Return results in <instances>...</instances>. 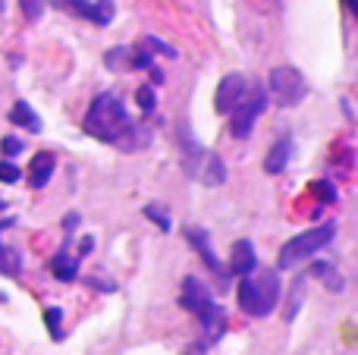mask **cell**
Returning <instances> with one entry per match:
<instances>
[{
    "mask_svg": "<svg viewBox=\"0 0 358 355\" xmlns=\"http://www.w3.org/2000/svg\"><path fill=\"white\" fill-rule=\"evenodd\" d=\"M79 214L76 211H69L66 217H63V230H66V242H63V249H69V239H73V233H76V226H79Z\"/></svg>",
    "mask_w": 358,
    "mask_h": 355,
    "instance_id": "obj_29",
    "label": "cell"
},
{
    "mask_svg": "<svg viewBox=\"0 0 358 355\" xmlns=\"http://www.w3.org/2000/svg\"><path fill=\"white\" fill-rule=\"evenodd\" d=\"M85 287H92V289H101V293H117V283L113 280H98V277H85Z\"/></svg>",
    "mask_w": 358,
    "mask_h": 355,
    "instance_id": "obj_30",
    "label": "cell"
},
{
    "mask_svg": "<svg viewBox=\"0 0 358 355\" xmlns=\"http://www.w3.org/2000/svg\"><path fill=\"white\" fill-rule=\"evenodd\" d=\"M182 236L189 239V245L198 252V258H201V261L208 264V270H210V274H214L217 280H227V270H223L220 258H217L214 245H210V233L204 230V226H185V230H182Z\"/></svg>",
    "mask_w": 358,
    "mask_h": 355,
    "instance_id": "obj_8",
    "label": "cell"
},
{
    "mask_svg": "<svg viewBox=\"0 0 358 355\" xmlns=\"http://www.w3.org/2000/svg\"><path fill=\"white\" fill-rule=\"evenodd\" d=\"M136 104H138V110H142L145 117H151V113L157 110V94H155V88H151V85H138Z\"/></svg>",
    "mask_w": 358,
    "mask_h": 355,
    "instance_id": "obj_23",
    "label": "cell"
},
{
    "mask_svg": "<svg viewBox=\"0 0 358 355\" xmlns=\"http://www.w3.org/2000/svg\"><path fill=\"white\" fill-rule=\"evenodd\" d=\"M50 274L60 283H76L79 280V258L69 255V249H60L54 258H50Z\"/></svg>",
    "mask_w": 358,
    "mask_h": 355,
    "instance_id": "obj_15",
    "label": "cell"
},
{
    "mask_svg": "<svg viewBox=\"0 0 358 355\" xmlns=\"http://www.w3.org/2000/svg\"><path fill=\"white\" fill-rule=\"evenodd\" d=\"M292 151H296V142H292V136L277 138V142H273V148L267 151V157H264V170L271 176L283 173V170L289 167V161H292Z\"/></svg>",
    "mask_w": 358,
    "mask_h": 355,
    "instance_id": "obj_14",
    "label": "cell"
},
{
    "mask_svg": "<svg viewBox=\"0 0 358 355\" xmlns=\"http://www.w3.org/2000/svg\"><path fill=\"white\" fill-rule=\"evenodd\" d=\"M10 123L19 126V129H25V132H35V136L44 129V126H41V117L31 110L29 101H16V104L10 107Z\"/></svg>",
    "mask_w": 358,
    "mask_h": 355,
    "instance_id": "obj_17",
    "label": "cell"
},
{
    "mask_svg": "<svg viewBox=\"0 0 358 355\" xmlns=\"http://www.w3.org/2000/svg\"><path fill=\"white\" fill-rule=\"evenodd\" d=\"M44 327H48L50 340H63V337H66V333H63V312L57 305L44 308Z\"/></svg>",
    "mask_w": 358,
    "mask_h": 355,
    "instance_id": "obj_21",
    "label": "cell"
},
{
    "mask_svg": "<svg viewBox=\"0 0 358 355\" xmlns=\"http://www.w3.org/2000/svg\"><path fill=\"white\" fill-rule=\"evenodd\" d=\"M82 129H85V136L98 138L104 145H113V148L126 151V154L142 151L151 145V129L129 117V110H126L123 98L117 92L94 94V101L88 104L85 119H82Z\"/></svg>",
    "mask_w": 358,
    "mask_h": 355,
    "instance_id": "obj_1",
    "label": "cell"
},
{
    "mask_svg": "<svg viewBox=\"0 0 358 355\" xmlns=\"http://www.w3.org/2000/svg\"><path fill=\"white\" fill-rule=\"evenodd\" d=\"M267 94L280 107H299L308 98V82L296 66H277L271 69V79H267Z\"/></svg>",
    "mask_w": 358,
    "mask_h": 355,
    "instance_id": "obj_6",
    "label": "cell"
},
{
    "mask_svg": "<svg viewBox=\"0 0 358 355\" xmlns=\"http://www.w3.org/2000/svg\"><path fill=\"white\" fill-rule=\"evenodd\" d=\"M22 180V170L13 164V157H3L0 161V182H6V186H13V182Z\"/></svg>",
    "mask_w": 358,
    "mask_h": 355,
    "instance_id": "obj_26",
    "label": "cell"
},
{
    "mask_svg": "<svg viewBox=\"0 0 358 355\" xmlns=\"http://www.w3.org/2000/svg\"><path fill=\"white\" fill-rule=\"evenodd\" d=\"M280 293H283L280 274L258 264L255 270L242 274L239 289H236V302H239V308L248 314V318H271L277 302H280Z\"/></svg>",
    "mask_w": 358,
    "mask_h": 355,
    "instance_id": "obj_2",
    "label": "cell"
},
{
    "mask_svg": "<svg viewBox=\"0 0 358 355\" xmlns=\"http://www.w3.org/2000/svg\"><path fill=\"white\" fill-rule=\"evenodd\" d=\"M210 302H217V299L210 296L208 283L198 280V277H185L182 289H179V305H182L189 314H201L204 308L210 305Z\"/></svg>",
    "mask_w": 358,
    "mask_h": 355,
    "instance_id": "obj_9",
    "label": "cell"
},
{
    "mask_svg": "<svg viewBox=\"0 0 358 355\" xmlns=\"http://www.w3.org/2000/svg\"><path fill=\"white\" fill-rule=\"evenodd\" d=\"M0 151H3V157H19L25 151V145H22V138H19V136H3Z\"/></svg>",
    "mask_w": 358,
    "mask_h": 355,
    "instance_id": "obj_27",
    "label": "cell"
},
{
    "mask_svg": "<svg viewBox=\"0 0 358 355\" xmlns=\"http://www.w3.org/2000/svg\"><path fill=\"white\" fill-rule=\"evenodd\" d=\"M92 252H94V236H82V239H79V252H76V258L82 261V258H88Z\"/></svg>",
    "mask_w": 358,
    "mask_h": 355,
    "instance_id": "obj_31",
    "label": "cell"
},
{
    "mask_svg": "<svg viewBox=\"0 0 358 355\" xmlns=\"http://www.w3.org/2000/svg\"><path fill=\"white\" fill-rule=\"evenodd\" d=\"M13 224H16V217H0V233H3V230H10Z\"/></svg>",
    "mask_w": 358,
    "mask_h": 355,
    "instance_id": "obj_34",
    "label": "cell"
},
{
    "mask_svg": "<svg viewBox=\"0 0 358 355\" xmlns=\"http://www.w3.org/2000/svg\"><path fill=\"white\" fill-rule=\"evenodd\" d=\"M305 280H308V274L299 277V280L292 283V289H289V308H286V321H296L299 308H302V287H305Z\"/></svg>",
    "mask_w": 358,
    "mask_h": 355,
    "instance_id": "obj_24",
    "label": "cell"
},
{
    "mask_svg": "<svg viewBox=\"0 0 358 355\" xmlns=\"http://www.w3.org/2000/svg\"><path fill=\"white\" fill-rule=\"evenodd\" d=\"M104 63L110 69H120V73H123V69H129V48H113V50H107L104 54Z\"/></svg>",
    "mask_w": 358,
    "mask_h": 355,
    "instance_id": "obj_25",
    "label": "cell"
},
{
    "mask_svg": "<svg viewBox=\"0 0 358 355\" xmlns=\"http://www.w3.org/2000/svg\"><path fill=\"white\" fill-rule=\"evenodd\" d=\"M179 148H182V170L201 186H223L227 182V164L217 151L204 148L189 126H179Z\"/></svg>",
    "mask_w": 358,
    "mask_h": 355,
    "instance_id": "obj_3",
    "label": "cell"
},
{
    "mask_svg": "<svg viewBox=\"0 0 358 355\" xmlns=\"http://www.w3.org/2000/svg\"><path fill=\"white\" fill-rule=\"evenodd\" d=\"M245 75L242 73H227L220 79V85H217V92H214V107H217V113H229L236 107V101L242 98V92H245Z\"/></svg>",
    "mask_w": 358,
    "mask_h": 355,
    "instance_id": "obj_10",
    "label": "cell"
},
{
    "mask_svg": "<svg viewBox=\"0 0 358 355\" xmlns=\"http://www.w3.org/2000/svg\"><path fill=\"white\" fill-rule=\"evenodd\" d=\"M142 214H145V217H148L151 224H155L161 233H170V230H173V220H170V211H167L164 205H157V201L145 205V211H142Z\"/></svg>",
    "mask_w": 358,
    "mask_h": 355,
    "instance_id": "obj_19",
    "label": "cell"
},
{
    "mask_svg": "<svg viewBox=\"0 0 358 355\" xmlns=\"http://www.w3.org/2000/svg\"><path fill=\"white\" fill-rule=\"evenodd\" d=\"M258 268V252H255L252 239H239V242H233V252H229V270L227 274L233 277H242L248 274V270Z\"/></svg>",
    "mask_w": 358,
    "mask_h": 355,
    "instance_id": "obj_12",
    "label": "cell"
},
{
    "mask_svg": "<svg viewBox=\"0 0 358 355\" xmlns=\"http://www.w3.org/2000/svg\"><path fill=\"white\" fill-rule=\"evenodd\" d=\"M19 6H22V16L29 19V22L41 19V13H44V0H19Z\"/></svg>",
    "mask_w": 358,
    "mask_h": 355,
    "instance_id": "obj_28",
    "label": "cell"
},
{
    "mask_svg": "<svg viewBox=\"0 0 358 355\" xmlns=\"http://www.w3.org/2000/svg\"><path fill=\"white\" fill-rule=\"evenodd\" d=\"M198 324H201V331L208 333V343H217V340L227 333V312H223L220 302H210L208 308H204L201 314H195Z\"/></svg>",
    "mask_w": 358,
    "mask_h": 355,
    "instance_id": "obj_13",
    "label": "cell"
},
{
    "mask_svg": "<svg viewBox=\"0 0 358 355\" xmlns=\"http://www.w3.org/2000/svg\"><path fill=\"white\" fill-rule=\"evenodd\" d=\"M182 355H208V349H204V343H192Z\"/></svg>",
    "mask_w": 358,
    "mask_h": 355,
    "instance_id": "obj_32",
    "label": "cell"
},
{
    "mask_svg": "<svg viewBox=\"0 0 358 355\" xmlns=\"http://www.w3.org/2000/svg\"><path fill=\"white\" fill-rule=\"evenodd\" d=\"M57 173V157L54 151H38V154H31V164H29V186L31 189H44L50 180H54Z\"/></svg>",
    "mask_w": 358,
    "mask_h": 355,
    "instance_id": "obj_11",
    "label": "cell"
},
{
    "mask_svg": "<svg viewBox=\"0 0 358 355\" xmlns=\"http://www.w3.org/2000/svg\"><path fill=\"white\" fill-rule=\"evenodd\" d=\"M308 277L321 280L324 287L330 289V293H343V289H346V280L340 277L336 264H330V261H311V264H308Z\"/></svg>",
    "mask_w": 358,
    "mask_h": 355,
    "instance_id": "obj_16",
    "label": "cell"
},
{
    "mask_svg": "<svg viewBox=\"0 0 358 355\" xmlns=\"http://www.w3.org/2000/svg\"><path fill=\"white\" fill-rule=\"evenodd\" d=\"M267 104H271V94H267V88L261 85V82L245 85L242 98L236 101V107L227 113V117H229V136L239 138V142H245V138L252 136L258 117L267 110Z\"/></svg>",
    "mask_w": 358,
    "mask_h": 355,
    "instance_id": "obj_5",
    "label": "cell"
},
{
    "mask_svg": "<svg viewBox=\"0 0 358 355\" xmlns=\"http://www.w3.org/2000/svg\"><path fill=\"white\" fill-rule=\"evenodd\" d=\"M0 274L3 277L22 274V255H19V249H13V245H6V242H0Z\"/></svg>",
    "mask_w": 358,
    "mask_h": 355,
    "instance_id": "obj_18",
    "label": "cell"
},
{
    "mask_svg": "<svg viewBox=\"0 0 358 355\" xmlns=\"http://www.w3.org/2000/svg\"><path fill=\"white\" fill-rule=\"evenodd\" d=\"M343 3H346L349 13H358V0H343Z\"/></svg>",
    "mask_w": 358,
    "mask_h": 355,
    "instance_id": "obj_35",
    "label": "cell"
},
{
    "mask_svg": "<svg viewBox=\"0 0 358 355\" xmlns=\"http://www.w3.org/2000/svg\"><path fill=\"white\" fill-rule=\"evenodd\" d=\"M336 236V224H321V226H311V230L299 233L292 236L289 242H283L277 255V270H296L302 261L315 258L321 249H327Z\"/></svg>",
    "mask_w": 358,
    "mask_h": 355,
    "instance_id": "obj_4",
    "label": "cell"
},
{
    "mask_svg": "<svg viewBox=\"0 0 358 355\" xmlns=\"http://www.w3.org/2000/svg\"><path fill=\"white\" fill-rule=\"evenodd\" d=\"M3 211H6V201H3V198H0V214H3Z\"/></svg>",
    "mask_w": 358,
    "mask_h": 355,
    "instance_id": "obj_36",
    "label": "cell"
},
{
    "mask_svg": "<svg viewBox=\"0 0 358 355\" xmlns=\"http://www.w3.org/2000/svg\"><path fill=\"white\" fill-rule=\"evenodd\" d=\"M148 73H151V82H155V85H164V73H161V66H151Z\"/></svg>",
    "mask_w": 358,
    "mask_h": 355,
    "instance_id": "obj_33",
    "label": "cell"
},
{
    "mask_svg": "<svg viewBox=\"0 0 358 355\" xmlns=\"http://www.w3.org/2000/svg\"><path fill=\"white\" fill-rule=\"evenodd\" d=\"M308 192L315 195V198L321 201V205H334V201L340 198V189H336L330 180H315V182L308 186Z\"/></svg>",
    "mask_w": 358,
    "mask_h": 355,
    "instance_id": "obj_20",
    "label": "cell"
},
{
    "mask_svg": "<svg viewBox=\"0 0 358 355\" xmlns=\"http://www.w3.org/2000/svg\"><path fill=\"white\" fill-rule=\"evenodd\" d=\"M142 48H148L151 54H164V57H170V60H176V57H179V50L173 48V44H167L164 38H157V35H145V38H142Z\"/></svg>",
    "mask_w": 358,
    "mask_h": 355,
    "instance_id": "obj_22",
    "label": "cell"
},
{
    "mask_svg": "<svg viewBox=\"0 0 358 355\" xmlns=\"http://www.w3.org/2000/svg\"><path fill=\"white\" fill-rule=\"evenodd\" d=\"M54 6L66 10L76 19H88L94 25H110L117 16V3L113 0H54Z\"/></svg>",
    "mask_w": 358,
    "mask_h": 355,
    "instance_id": "obj_7",
    "label": "cell"
}]
</instances>
